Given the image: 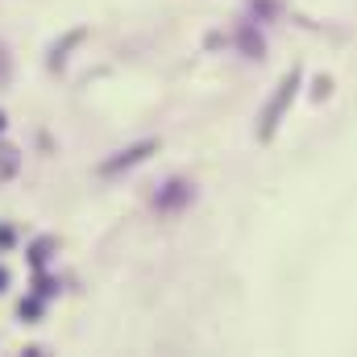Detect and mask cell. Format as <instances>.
I'll use <instances>...</instances> for the list:
<instances>
[{
    "label": "cell",
    "mask_w": 357,
    "mask_h": 357,
    "mask_svg": "<svg viewBox=\"0 0 357 357\" xmlns=\"http://www.w3.org/2000/svg\"><path fill=\"white\" fill-rule=\"evenodd\" d=\"M295 83H299V71H291L287 79H283V87H279V96L270 100V108H266V121H262V137H270L275 133V125H279V116H283V108L291 104V96H295Z\"/></svg>",
    "instance_id": "1"
},
{
    "label": "cell",
    "mask_w": 357,
    "mask_h": 357,
    "mask_svg": "<svg viewBox=\"0 0 357 357\" xmlns=\"http://www.w3.org/2000/svg\"><path fill=\"white\" fill-rule=\"evenodd\" d=\"M150 150H154V141H141V146H133V150H125V154H121V158H112V162H108V166H104V171H108V175H112V171H121V166H133V162H141V158H146V154H150Z\"/></svg>",
    "instance_id": "2"
},
{
    "label": "cell",
    "mask_w": 357,
    "mask_h": 357,
    "mask_svg": "<svg viewBox=\"0 0 357 357\" xmlns=\"http://www.w3.org/2000/svg\"><path fill=\"white\" fill-rule=\"evenodd\" d=\"M46 258H50V241H37V245H33V266H42Z\"/></svg>",
    "instance_id": "3"
},
{
    "label": "cell",
    "mask_w": 357,
    "mask_h": 357,
    "mask_svg": "<svg viewBox=\"0 0 357 357\" xmlns=\"http://www.w3.org/2000/svg\"><path fill=\"white\" fill-rule=\"evenodd\" d=\"M21 316H37V299H25L21 304Z\"/></svg>",
    "instance_id": "4"
},
{
    "label": "cell",
    "mask_w": 357,
    "mask_h": 357,
    "mask_svg": "<svg viewBox=\"0 0 357 357\" xmlns=\"http://www.w3.org/2000/svg\"><path fill=\"white\" fill-rule=\"evenodd\" d=\"M8 241H12V233H8V229H0V250H4Z\"/></svg>",
    "instance_id": "5"
},
{
    "label": "cell",
    "mask_w": 357,
    "mask_h": 357,
    "mask_svg": "<svg viewBox=\"0 0 357 357\" xmlns=\"http://www.w3.org/2000/svg\"><path fill=\"white\" fill-rule=\"evenodd\" d=\"M4 283H8V270H4V266H0V291H4Z\"/></svg>",
    "instance_id": "6"
},
{
    "label": "cell",
    "mask_w": 357,
    "mask_h": 357,
    "mask_svg": "<svg viewBox=\"0 0 357 357\" xmlns=\"http://www.w3.org/2000/svg\"><path fill=\"white\" fill-rule=\"evenodd\" d=\"M0 129H4V116H0Z\"/></svg>",
    "instance_id": "7"
}]
</instances>
